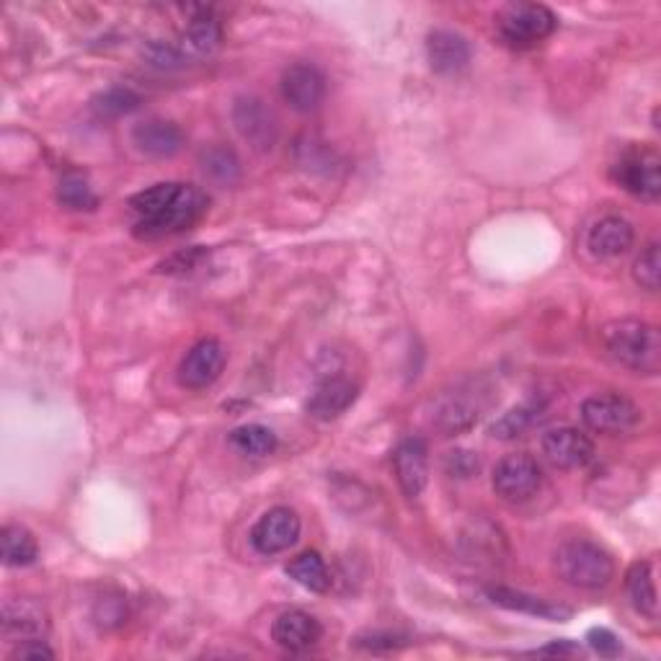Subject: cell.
Returning <instances> with one entry per match:
<instances>
[{
  "instance_id": "9a60e30c",
  "label": "cell",
  "mask_w": 661,
  "mask_h": 661,
  "mask_svg": "<svg viewBox=\"0 0 661 661\" xmlns=\"http://www.w3.org/2000/svg\"><path fill=\"white\" fill-rule=\"evenodd\" d=\"M323 628L310 612L290 610L282 612L271 626V641L285 651H306L321 641Z\"/></svg>"
},
{
  "instance_id": "484cf974",
  "label": "cell",
  "mask_w": 661,
  "mask_h": 661,
  "mask_svg": "<svg viewBox=\"0 0 661 661\" xmlns=\"http://www.w3.org/2000/svg\"><path fill=\"white\" fill-rule=\"evenodd\" d=\"M541 412H543L541 401H527V404L514 406L512 412H507L499 422H493L491 435L497 439L522 437L524 431H527L537 419H541Z\"/></svg>"
},
{
  "instance_id": "7a4b0ae2",
  "label": "cell",
  "mask_w": 661,
  "mask_h": 661,
  "mask_svg": "<svg viewBox=\"0 0 661 661\" xmlns=\"http://www.w3.org/2000/svg\"><path fill=\"white\" fill-rule=\"evenodd\" d=\"M603 344L615 362L638 375H657L661 370V337L657 326L622 318L603 329Z\"/></svg>"
},
{
  "instance_id": "8d00e7d4",
  "label": "cell",
  "mask_w": 661,
  "mask_h": 661,
  "mask_svg": "<svg viewBox=\"0 0 661 661\" xmlns=\"http://www.w3.org/2000/svg\"><path fill=\"white\" fill-rule=\"evenodd\" d=\"M535 653H541V657H574V653H579V649H576V646L568 643V641H556V643L545 646V649L535 651Z\"/></svg>"
},
{
  "instance_id": "83f0119b",
  "label": "cell",
  "mask_w": 661,
  "mask_h": 661,
  "mask_svg": "<svg viewBox=\"0 0 661 661\" xmlns=\"http://www.w3.org/2000/svg\"><path fill=\"white\" fill-rule=\"evenodd\" d=\"M140 106V96L132 88H109L94 98V111L104 119L125 117Z\"/></svg>"
},
{
  "instance_id": "f546056e",
  "label": "cell",
  "mask_w": 661,
  "mask_h": 661,
  "mask_svg": "<svg viewBox=\"0 0 661 661\" xmlns=\"http://www.w3.org/2000/svg\"><path fill=\"white\" fill-rule=\"evenodd\" d=\"M633 279L643 290L657 292L661 285V256H659V243H649L643 248V254L636 258L633 264Z\"/></svg>"
},
{
  "instance_id": "5b68a950",
  "label": "cell",
  "mask_w": 661,
  "mask_h": 661,
  "mask_svg": "<svg viewBox=\"0 0 661 661\" xmlns=\"http://www.w3.org/2000/svg\"><path fill=\"white\" fill-rule=\"evenodd\" d=\"M543 483V470L537 466L533 455L514 452L507 455L497 462L491 476V486L509 504H522V501L533 499Z\"/></svg>"
},
{
  "instance_id": "30bf717a",
  "label": "cell",
  "mask_w": 661,
  "mask_h": 661,
  "mask_svg": "<svg viewBox=\"0 0 661 661\" xmlns=\"http://www.w3.org/2000/svg\"><path fill=\"white\" fill-rule=\"evenodd\" d=\"M541 447L548 462L564 470L584 468L595 460V443H591L584 431L574 427H558L545 431L541 439Z\"/></svg>"
},
{
  "instance_id": "cb8c5ba5",
  "label": "cell",
  "mask_w": 661,
  "mask_h": 661,
  "mask_svg": "<svg viewBox=\"0 0 661 661\" xmlns=\"http://www.w3.org/2000/svg\"><path fill=\"white\" fill-rule=\"evenodd\" d=\"M0 545H3V564L13 568L32 566L36 556H40L36 537L26 527H21V524H6Z\"/></svg>"
},
{
  "instance_id": "4316f807",
  "label": "cell",
  "mask_w": 661,
  "mask_h": 661,
  "mask_svg": "<svg viewBox=\"0 0 661 661\" xmlns=\"http://www.w3.org/2000/svg\"><path fill=\"white\" fill-rule=\"evenodd\" d=\"M202 171L217 184H235L241 177V161L231 148L215 146L202 156Z\"/></svg>"
},
{
  "instance_id": "e0dca14e",
  "label": "cell",
  "mask_w": 661,
  "mask_h": 661,
  "mask_svg": "<svg viewBox=\"0 0 661 661\" xmlns=\"http://www.w3.org/2000/svg\"><path fill=\"white\" fill-rule=\"evenodd\" d=\"M636 231L626 217L607 215L591 225L587 235V248L597 258H618L633 248Z\"/></svg>"
},
{
  "instance_id": "2e32d148",
  "label": "cell",
  "mask_w": 661,
  "mask_h": 661,
  "mask_svg": "<svg viewBox=\"0 0 661 661\" xmlns=\"http://www.w3.org/2000/svg\"><path fill=\"white\" fill-rule=\"evenodd\" d=\"M356 401V385L349 377H326L323 383L316 385V391L308 398V414L313 419L331 422L347 412Z\"/></svg>"
},
{
  "instance_id": "7402d4cb",
  "label": "cell",
  "mask_w": 661,
  "mask_h": 661,
  "mask_svg": "<svg viewBox=\"0 0 661 661\" xmlns=\"http://www.w3.org/2000/svg\"><path fill=\"white\" fill-rule=\"evenodd\" d=\"M626 589L630 603L643 618L657 620L659 618V595H657V582H653V568L649 561H636L626 574Z\"/></svg>"
},
{
  "instance_id": "4dcf8cb0",
  "label": "cell",
  "mask_w": 661,
  "mask_h": 661,
  "mask_svg": "<svg viewBox=\"0 0 661 661\" xmlns=\"http://www.w3.org/2000/svg\"><path fill=\"white\" fill-rule=\"evenodd\" d=\"M60 202H63L67 210H94L98 204L96 194L90 192L86 179L81 177L63 179V184H60Z\"/></svg>"
},
{
  "instance_id": "836d02e7",
  "label": "cell",
  "mask_w": 661,
  "mask_h": 661,
  "mask_svg": "<svg viewBox=\"0 0 661 661\" xmlns=\"http://www.w3.org/2000/svg\"><path fill=\"white\" fill-rule=\"evenodd\" d=\"M587 641H589L591 649L599 653V657L612 659V657H618V653H620L618 636H615L612 630H607V628H591L587 633Z\"/></svg>"
},
{
  "instance_id": "603a6c76",
  "label": "cell",
  "mask_w": 661,
  "mask_h": 661,
  "mask_svg": "<svg viewBox=\"0 0 661 661\" xmlns=\"http://www.w3.org/2000/svg\"><path fill=\"white\" fill-rule=\"evenodd\" d=\"M287 574H290L300 587L316 591V595H323V591L331 589L329 566H326L321 553L316 551H306L300 553V556H295L290 564H287Z\"/></svg>"
},
{
  "instance_id": "74e56055",
  "label": "cell",
  "mask_w": 661,
  "mask_h": 661,
  "mask_svg": "<svg viewBox=\"0 0 661 661\" xmlns=\"http://www.w3.org/2000/svg\"><path fill=\"white\" fill-rule=\"evenodd\" d=\"M364 641H370V643H360V646H367V649H377L380 643H385L387 649H393L395 646V641H398V638L395 636H391V633H385V636H377V633H372V636H367L364 638Z\"/></svg>"
},
{
  "instance_id": "9c48e42d",
  "label": "cell",
  "mask_w": 661,
  "mask_h": 661,
  "mask_svg": "<svg viewBox=\"0 0 661 661\" xmlns=\"http://www.w3.org/2000/svg\"><path fill=\"white\" fill-rule=\"evenodd\" d=\"M225 362L227 352L217 339L196 341L179 364V385L189 391H204L223 375Z\"/></svg>"
},
{
  "instance_id": "8fae6325",
  "label": "cell",
  "mask_w": 661,
  "mask_h": 661,
  "mask_svg": "<svg viewBox=\"0 0 661 661\" xmlns=\"http://www.w3.org/2000/svg\"><path fill=\"white\" fill-rule=\"evenodd\" d=\"M395 481L408 499H419L429 481V450L419 437H408L393 452Z\"/></svg>"
},
{
  "instance_id": "7c38bea8",
  "label": "cell",
  "mask_w": 661,
  "mask_h": 661,
  "mask_svg": "<svg viewBox=\"0 0 661 661\" xmlns=\"http://www.w3.org/2000/svg\"><path fill=\"white\" fill-rule=\"evenodd\" d=\"M282 96L295 111H316L326 98V75L313 63H295L282 75Z\"/></svg>"
},
{
  "instance_id": "ac0fdd59",
  "label": "cell",
  "mask_w": 661,
  "mask_h": 661,
  "mask_svg": "<svg viewBox=\"0 0 661 661\" xmlns=\"http://www.w3.org/2000/svg\"><path fill=\"white\" fill-rule=\"evenodd\" d=\"M429 63L439 75H455L466 71L470 63V44L462 34L450 29H437L427 40Z\"/></svg>"
},
{
  "instance_id": "ffe728a7",
  "label": "cell",
  "mask_w": 661,
  "mask_h": 661,
  "mask_svg": "<svg viewBox=\"0 0 661 661\" xmlns=\"http://www.w3.org/2000/svg\"><path fill=\"white\" fill-rule=\"evenodd\" d=\"M486 595H489L493 605L504 607V610L527 612V615H535V618H543V620H566L568 615H572V610H566V607L551 605L541 597H533V595H527V591H516L509 587H489L486 589Z\"/></svg>"
},
{
  "instance_id": "44dd1931",
  "label": "cell",
  "mask_w": 661,
  "mask_h": 661,
  "mask_svg": "<svg viewBox=\"0 0 661 661\" xmlns=\"http://www.w3.org/2000/svg\"><path fill=\"white\" fill-rule=\"evenodd\" d=\"M181 42L184 44L179 50L184 52V57H210L212 52H217L220 42H223V26H220V21L207 9H202L200 17L189 21Z\"/></svg>"
},
{
  "instance_id": "ba28073f",
  "label": "cell",
  "mask_w": 661,
  "mask_h": 661,
  "mask_svg": "<svg viewBox=\"0 0 661 661\" xmlns=\"http://www.w3.org/2000/svg\"><path fill=\"white\" fill-rule=\"evenodd\" d=\"M300 516L290 507H275L258 516V522L250 530V545L262 556H277V553L290 551L300 537Z\"/></svg>"
},
{
  "instance_id": "4fadbf2b",
  "label": "cell",
  "mask_w": 661,
  "mask_h": 661,
  "mask_svg": "<svg viewBox=\"0 0 661 661\" xmlns=\"http://www.w3.org/2000/svg\"><path fill=\"white\" fill-rule=\"evenodd\" d=\"M233 121L238 132L254 148L269 150L277 142V119L262 98L243 96L233 106Z\"/></svg>"
},
{
  "instance_id": "277c9868",
  "label": "cell",
  "mask_w": 661,
  "mask_h": 661,
  "mask_svg": "<svg viewBox=\"0 0 661 661\" xmlns=\"http://www.w3.org/2000/svg\"><path fill=\"white\" fill-rule=\"evenodd\" d=\"M558 19L543 3L504 6L497 17L499 40L512 50H530L556 32Z\"/></svg>"
},
{
  "instance_id": "d6a6232c",
  "label": "cell",
  "mask_w": 661,
  "mask_h": 661,
  "mask_svg": "<svg viewBox=\"0 0 661 661\" xmlns=\"http://www.w3.org/2000/svg\"><path fill=\"white\" fill-rule=\"evenodd\" d=\"M445 468H447V473H450V476L470 478V476L478 473V458H476L473 452H468V450L447 452Z\"/></svg>"
},
{
  "instance_id": "5bb4252c",
  "label": "cell",
  "mask_w": 661,
  "mask_h": 661,
  "mask_svg": "<svg viewBox=\"0 0 661 661\" xmlns=\"http://www.w3.org/2000/svg\"><path fill=\"white\" fill-rule=\"evenodd\" d=\"M132 142L138 146L140 153L150 158H173L184 148L186 135L173 121L148 119L132 129Z\"/></svg>"
},
{
  "instance_id": "6da1fadb",
  "label": "cell",
  "mask_w": 661,
  "mask_h": 661,
  "mask_svg": "<svg viewBox=\"0 0 661 661\" xmlns=\"http://www.w3.org/2000/svg\"><path fill=\"white\" fill-rule=\"evenodd\" d=\"M129 207L135 212L132 233L140 241H158L179 235L200 223L207 212V194L189 184H156L142 189L129 200Z\"/></svg>"
},
{
  "instance_id": "8992f818",
  "label": "cell",
  "mask_w": 661,
  "mask_h": 661,
  "mask_svg": "<svg viewBox=\"0 0 661 661\" xmlns=\"http://www.w3.org/2000/svg\"><path fill=\"white\" fill-rule=\"evenodd\" d=\"M612 179L638 200L657 202L661 196V158L651 148L628 150L612 166Z\"/></svg>"
},
{
  "instance_id": "3957f363",
  "label": "cell",
  "mask_w": 661,
  "mask_h": 661,
  "mask_svg": "<svg viewBox=\"0 0 661 661\" xmlns=\"http://www.w3.org/2000/svg\"><path fill=\"white\" fill-rule=\"evenodd\" d=\"M556 568L561 579L579 589H603L615 576L612 556L591 541H568L561 545Z\"/></svg>"
},
{
  "instance_id": "f1b7e54d",
  "label": "cell",
  "mask_w": 661,
  "mask_h": 661,
  "mask_svg": "<svg viewBox=\"0 0 661 661\" xmlns=\"http://www.w3.org/2000/svg\"><path fill=\"white\" fill-rule=\"evenodd\" d=\"M435 419H437L439 427L452 435V431H462V429L473 427L476 419H478V412L468 404V401L450 398V401H445L443 406H439Z\"/></svg>"
},
{
  "instance_id": "1f68e13d",
  "label": "cell",
  "mask_w": 661,
  "mask_h": 661,
  "mask_svg": "<svg viewBox=\"0 0 661 661\" xmlns=\"http://www.w3.org/2000/svg\"><path fill=\"white\" fill-rule=\"evenodd\" d=\"M146 55L150 60V65L161 67V71H171V67H181L186 63L184 52H181L179 47H171V44H163V42L150 44Z\"/></svg>"
},
{
  "instance_id": "d4e9b609",
  "label": "cell",
  "mask_w": 661,
  "mask_h": 661,
  "mask_svg": "<svg viewBox=\"0 0 661 661\" xmlns=\"http://www.w3.org/2000/svg\"><path fill=\"white\" fill-rule=\"evenodd\" d=\"M231 443L238 452L250 455V458H269L277 450L279 439L275 431L264 424H243V427L233 429Z\"/></svg>"
},
{
  "instance_id": "e575fe53",
  "label": "cell",
  "mask_w": 661,
  "mask_h": 661,
  "mask_svg": "<svg viewBox=\"0 0 661 661\" xmlns=\"http://www.w3.org/2000/svg\"><path fill=\"white\" fill-rule=\"evenodd\" d=\"M202 258H204V250H200V246H196L189 250V254H177L171 256L169 262H163L161 271H169V275H184V271H192Z\"/></svg>"
},
{
  "instance_id": "52a82bcc",
  "label": "cell",
  "mask_w": 661,
  "mask_h": 661,
  "mask_svg": "<svg viewBox=\"0 0 661 661\" xmlns=\"http://www.w3.org/2000/svg\"><path fill=\"white\" fill-rule=\"evenodd\" d=\"M582 419L591 431H599V435H626L641 422V412L626 395L607 393L591 395V398L584 401Z\"/></svg>"
},
{
  "instance_id": "d590c367",
  "label": "cell",
  "mask_w": 661,
  "mask_h": 661,
  "mask_svg": "<svg viewBox=\"0 0 661 661\" xmlns=\"http://www.w3.org/2000/svg\"><path fill=\"white\" fill-rule=\"evenodd\" d=\"M11 659H34V661L55 659V651H52L44 641H40V638H32V641L21 643L19 649L11 653Z\"/></svg>"
},
{
  "instance_id": "d6986e66",
  "label": "cell",
  "mask_w": 661,
  "mask_h": 661,
  "mask_svg": "<svg viewBox=\"0 0 661 661\" xmlns=\"http://www.w3.org/2000/svg\"><path fill=\"white\" fill-rule=\"evenodd\" d=\"M50 620L47 612H44L42 605L32 603V599H9L3 605V633L6 636H17L24 638V641H32V638H42L47 633Z\"/></svg>"
}]
</instances>
